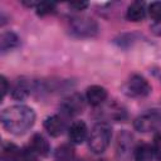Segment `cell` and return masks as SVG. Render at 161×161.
Wrapping results in <instances>:
<instances>
[{
  "mask_svg": "<svg viewBox=\"0 0 161 161\" xmlns=\"http://www.w3.org/2000/svg\"><path fill=\"white\" fill-rule=\"evenodd\" d=\"M68 136L72 143H82L88 137V128L83 121H74L68 128Z\"/></svg>",
  "mask_w": 161,
  "mask_h": 161,
  "instance_id": "8",
  "label": "cell"
},
{
  "mask_svg": "<svg viewBox=\"0 0 161 161\" xmlns=\"http://www.w3.org/2000/svg\"><path fill=\"white\" fill-rule=\"evenodd\" d=\"M131 145H132V136L127 132L119 133L117 140V155L119 157H125L126 155H128L131 150Z\"/></svg>",
  "mask_w": 161,
  "mask_h": 161,
  "instance_id": "14",
  "label": "cell"
},
{
  "mask_svg": "<svg viewBox=\"0 0 161 161\" xmlns=\"http://www.w3.org/2000/svg\"><path fill=\"white\" fill-rule=\"evenodd\" d=\"M152 148H153L155 156L161 160V133H156V135H155V137H153V143H152Z\"/></svg>",
  "mask_w": 161,
  "mask_h": 161,
  "instance_id": "20",
  "label": "cell"
},
{
  "mask_svg": "<svg viewBox=\"0 0 161 161\" xmlns=\"http://www.w3.org/2000/svg\"><path fill=\"white\" fill-rule=\"evenodd\" d=\"M29 147H30L31 153H35L39 156H47L50 151V146H49L48 140L40 133H35L31 137Z\"/></svg>",
  "mask_w": 161,
  "mask_h": 161,
  "instance_id": "10",
  "label": "cell"
},
{
  "mask_svg": "<svg viewBox=\"0 0 161 161\" xmlns=\"http://www.w3.org/2000/svg\"><path fill=\"white\" fill-rule=\"evenodd\" d=\"M0 83H1V99H4V97L6 96V93L9 91V83L4 75L0 77Z\"/></svg>",
  "mask_w": 161,
  "mask_h": 161,
  "instance_id": "21",
  "label": "cell"
},
{
  "mask_svg": "<svg viewBox=\"0 0 161 161\" xmlns=\"http://www.w3.org/2000/svg\"><path fill=\"white\" fill-rule=\"evenodd\" d=\"M20 43V39L19 36L13 33V31H5L1 34V38H0V49H1V53H5L8 50H11L14 48H16Z\"/></svg>",
  "mask_w": 161,
  "mask_h": 161,
  "instance_id": "13",
  "label": "cell"
},
{
  "mask_svg": "<svg viewBox=\"0 0 161 161\" xmlns=\"http://www.w3.org/2000/svg\"><path fill=\"white\" fill-rule=\"evenodd\" d=\"M108 97V93H107V89L103 88L102 86H91L87 88L86 91V99L87 102L91 104V106H101L103 104V102L107 99Z\"/></svg>",
  "mask_w": 161,
  "mask_h": 161,
  "instance_id": "7",
  "label": "cell"
},
{
  "mask_svg": "<svg viewBox=\"0 0 161 161\" xmlns=\"http://www.w3.org/2000/svg\"><path fill=\"white\" fill-rule=\"evenodd\" d=\"M161 123V113L158 111H148L138 116L133 121V127L138 132H151L155 131Z\"/></svg>",
  "mask_w": 161,
  "mask_h": 161,
  "instance_id": "5",
  "label": "cell"
},
{
  "mask_svg": "<svg viewBox=\"0 0 161 161\" xmlns=\"http://www.w3.org/2000/svg\"><path fill=\"white\" fill-rule=\"evenodd\" d=\"M70 33L79 38H91L97 35L98 25L93 19L87 16L73 18L70 20Z\"/></svg>",
  "mask_w": 161,
  "mask_h": 161,
  "instance_id": "3",
  "label": "cell"
},
{
  "mask_svg": "<svg viewBox=\"0 0 161 161\" xmlns=\"http://www.w3.org/2000/svg\"><path fill=\"white\" fill-rule=\"evenodd\" d=\"M97 161H106V160H97Z\"/></svg>",
  "mask_w": 161,
  "mask_h": 161,
  "instance_id": "26",
  "label": "cell"
},
{
  "mask_svg": "<svg viewBox=\"0 0 161 161\" xmlns=\"http://www.w3.org/2000/svg\"><path fill=\"white\" fill-rule=\"evenodd\" d=\"M44 128L45 131L53 136V137H58L60 136L64 130H65V123H64V119L58 116V114H53V116H49L45 118L44 121Z\"/></svg>",
  "mask_w": 161,
  "mask_h": 161,
  "instance_id": "9",
  "label": "cell"
},
{
  "mask_svg": "<svg viewBox=\"0 0 161 161\" xmlns=\"http://www.w3.org/2000/svg\"><path fill=\"white\" fill-rule=\"evenodd\" d=\"M74 147L70 143H63L57 147L54 151V160L55 161H72L74 158Z\"/></svg>",
  "mask_w": 161,
  "mask_h": 161,
  "instance_id": "15",
  "label": "cell"
},
{
  "mask_svg": "<svg viewBox=\"0 0 161 161\" xmlns=\"http://www.w3.org/2000/svg\"><path fill=\"white\" fill-rule=\"evenodd\" d=\"M35 122V112L25 104H14L1 112L3 127L13 135L25 133Z\"/></svg>",
  "mask_w": 161,
  "mask_h": 161,
  "instance_id": "1",
  "label": "cell"
},
{
  "mask_svg": "<svg viewBox=\"0 0 161 161\" xmlns=\"http://www.w3.org/2000/svg\"><path fill=\"white\" fill-rule=\"evenodd\" d=\"M133 156L136 161H151V158L155 156L153 148L151 145L148 143H140L135 151H133Z\"/></svg>",
  "mask_w": 161,
  "mask_h": 161,
  "instance_id": "16",
  "label": "cell"
},
{
  "mask_svg": "<svg viewBox=\"0 0 161 161\" xmlns=\"http://www.w3.org/2000/svg\"><path fill=\"white\" fill-rule=\"evenodd\" d=\"M60 111L65 116H77L84 109V98L79 93H72L62 99Z\"/></svg>",
  "mask_w": 161,
  "mask_h": 161,
  "instance_id": "6",
  "label": "cell"
},
{
  "mask_svg": "<svg viewBox=\"0 0 161 161\" xmlns=\"http://www.w3.org/2000/svg\"><path fill=\"white\" fill-rule=\"evenodd\" d=\"M112 138V128L109 123L102 121L96 123L88 135V146L94 153H102L109 145Z\"/></svg>",
  "mask_w": 161,
  "mask_h": 161,
  "instance_id": "2",
  "label": "cell"
},
{
  "mask_svg": "<svg viewBox=\"0 0 161 161\" xmlns=\"http://www.w3.org/2000/svg\"><path fill=\"white\" fill-rule=\"evenodd\" d=\"M55 8H57V4L53 1H40V3H38L35 9H36L38 15L44 16V15L53 14L55 11Z\"/></svg>",
  "mask_w": 161,
  "mask_h": 161,
  "instance_id": "18",
  "label": "cell"
},
{
  "mask_svg": "<svg viewBox=\"0 0 161 161\" xmlns=\"http://www.w3.org/2000/svg\"><path fill=\"white\" fill-rule=\"evenodd\" d=\"M151 30H152V33H155L156 35L161 36V21L152 24V25H151Z\"/></svg>",
  "mask_w": 161,
  "mask_h": 161,
  "instance_id": "24",
  "label": "cell"
},
{
  "mask_svg": "<svg viewBox=\"0 0 161 161\" xmlns=\"http://www.w3.org/2000/svg\"><path fill=\"white\" fill-rule=\"evenodd\" d=\"M69 6L73 8L74 10H84L88 6V3L87 1H73V3H69Z\"/></svg>",
  "mask_w": 161,
  "mask_h": 161,
  "instance_id": "22",
  "label": "cell"
},
{
  "mask_svg": "<svg viewBox=\"0 0 161 161\" xmlns=\"http://www.w3.org/2000/svg\"><path fill=\"white\" fill-rule=\"evenodd\" d=\"M146 4L143 1H133L128 5L126 11V18L130 21H140L146 15Z\"/></svg>",
  "mask_w": 161,
  "mask_h": 161,
  "instance_id": "11",
  "label": "cell"
},
{
  "mask_svg": "<svg viewBox=\"0 0 161 161\" xmlns=\"http://www.w3.org/2000/svg\"><path fill=\"white\" fill-rule=\"evenodd\" d=\"M148 15L152 20H155V23L161 21V1H153L148 5L147 8Z\"/></svg>",
  "mask_w": 161,
  "mask_h": 161,
  "instance_id": "19",
  "label": "cell"
},
{
  "mask_svg": "<svg viewBox=\"0 0 161 161\" xmlns=\"http://www.w3.org/2000/svg\"><path fill=\"white\" fill-rule=\"evenodd\" d=\"M20 153V150L11 142H3L1 146V158L3 161H14Z\"/></svg>",
  "mask_w": 161,
  "mask_h": 161,
  "instance_id": "17",
  "label": "cell"
},
{
  "mask_svg": "<svg viewBox=\"0 0 161 161\" xmlns=\"http://www.w3.org/2000/svg\"><path fill=\"white\" fill-rule=\"evenodd\" d=\"M11 97L18 101L25 99L31 93V86L25 79H18L11 87Z\"/></svg>",
  "mask_w": 161,
  "mask_h": 161,
  "instance_id": "12",
  "label": "cell"
},
{
  "mask_svg": "<svg viewBox=\"0 0 161 161\" xmlns=\"http://www.w3.org/2000/svg\"><path fill=\"white\" fill-rule=\"evenodd\" d=\"M153 74L161 80V69H157V70H153Z\"/></svg>",
  "mask_w": 161,
  "mask_h": 161,
  "instance_id": "25",
  "label": "cell"
},
{
  "mask_svg": "<svg viewBox=\"0 0 161 161\" xmlns=\"http://www.w3.org/2000/svg\"><path fill=\"white\" fill-rule=\"evenodd\" d=\"M14 161H35V160H34L33 156H30L28 152H20L19 156H18Z\"/></svg>",
  "mask_w": 161,
  "mask_h": 161,
  "instance_id": "23",
  "label": "cell"
},
{
  "mask_svg": "<svg viewBox=\"0 0 161 161\" xmlns=\"http://www.w3.org/2000/svg\"><path fill=\"white\" fill-rule=\"evenodd\" d=\"M151 84L146 78L138 74H133L123 86V92L128 97H146L151 92Z\"/></svg>",
  "mask_w": 161,
  "mask_h": 161,
  "instance_id": "4",
  "label": "cell"
}]
</instances>
